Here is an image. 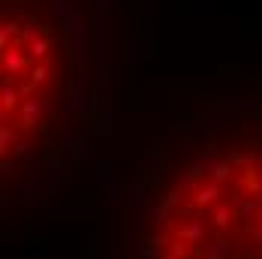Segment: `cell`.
Listing matches in <instances>:
<instances>
[{"instance_id": "cell-2", "label": "cell", "mask_w": 262, "mask_h": 259, "mask_svg": "<svg viewBox=\"0 0 262 259\" xmlns=\"http://www.w3.org/2000/svg\"><path fill=\"white\" fill-rule=\"evenodd\" d=\"M79 52L46 3L3 0L0 15V169L3 205L33 196L84 142Z\"/></svg>"}, {"instance_id": "cell-1", "label": "cell", "mask_w": 262, "mask_h": 259, "mask_svg": "<svg viewBox=\"0 0 262 259\" xmlns=\"http://www.w3.org/2000/svg\"><path fill=\"white\" fill-rule=\"evenodd\" d=\"M127 259H262V105L166 124L124 184Z\"/></svg>"}]
</instances>
